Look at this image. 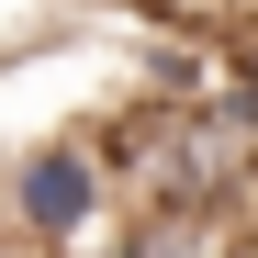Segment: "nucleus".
<instances>
[{
  "mask_svg": "<svg viewBox=\"0 0 258 258\" xmlns=\"http://www.w3.org/2000/svg\"><path fill=\"white\" fill-rule=\"evenodd\" d=\"M0 258H34V247H12V236H0Z\"/></svg>",
  "mask_w": 258,
  "mask_h": 258,
  "instance_id": "3",
  "label": "nucleus"
},
{
  "mask_svg": "<svg viewBox=\"0 0 258 258\" xmlns=\"http://www.w3.org/2000/svg\"><path fill=\"white\" fill-rule=\"evenodd\" d=\"M0 236L34 258H90L112 236V180H101L90 135H34L0 157Z\"/></svg>",
  "mask_w": 258,
  "mask_h": 258,
  "instance_id": "1",
  "label": "nucleus"
},
{
  "mask_svg": "<svg viewBox=\"0 0 258 258\" xmlns=\"http://www.w3.org/2000/svg\"><path fill=\"white\" fill-rule=\"evenodd\" d=\"M236 56H247V90H258V34H247V45H236Z\"/></svg>",
  "mask_w": 258,
  "mask_h": 258,
  "instance_id": "2",
  "label": "nucleus"
}]
</instances>
